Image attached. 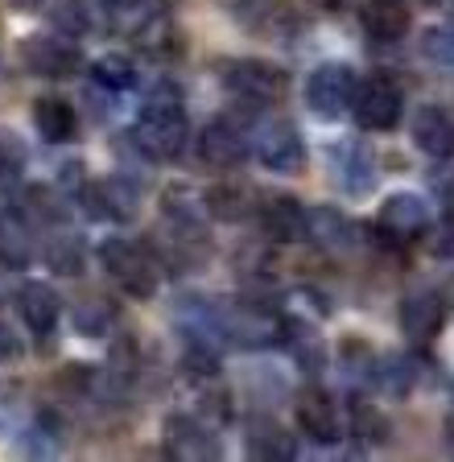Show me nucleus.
Returning a JSON list of instances; mask_svg holds the SVG:
<instances>
[{
    "mask_svg": "<svg viewBox=\"0 0 454 462\" xmlns=\"http://www.w3.org/2000/svg\"><path fill=\"white\" fill-rule=\"evenodd\" d=\"M136 149L153 162H174L186 153V141H190V125H186L182 99H178L174 87H162L149 96V104L141 107L133 128Z\"/></svg>",
    "mask_w": 454,
    "mask_h": 462,
    "instance_id": "obj_1",
    "label": "nucleus"
},
{
    "mask_svg": "<svg viewBox=\"0 0 454 462\" xmlns=\"http://www.w3.org/2000/svg\"><path fill=\"white\" fill-rule=\"evenodd\" d=\"M99 264L107 269V277L120 281L128 298H153L157 293V256L145 244L128 240V236H107L99 244Z\"/></svg>",
    "mask_w": 454,
    "mask_h": 462,
    "instance_id": "obj_2",
    "label": "nucleus"
},
{
    "mask_svg": "<svg viewBox=\"0 0 454 462\" xmlns=\"http://www.w3.org/2000/svg\"><path fill=\"white\" fill-rule=\"evenodd\" d=\"M219 79L236 99L261 107L285 99V91H290V75L277 62H264V58H227L219 67Z\"/></svg>",
    "mask_w": 454,
    "mask_h": 462,
    "instance_id": "obj_3",
    "label": "nucleus"
},
{
    "mask_svg": "<svg viewBox=\"0 0 454 462\" xmlns=\"http://www.w3.org/2000/svg\"><path fill=\"white\" fill-rule=\"evenodd\" d=\"M356 87H359V79L347 62H319L306 79V104L319 120H338V116L351 112Z\"/></svg>",
    "mask_w": 454,
    "mask_h": 462,
    "instance_id": "obj_4",
    "label": "nucleus"
},
{
    "mask_svg": "<svg viewBox=\"0 0 454 462\" xmlns=\"http://www.w3.org/2000/svg\"><path fill=\"white\" fill-rule=\"evenodd\" d=\"M351 112H356L359 128H367V133H393L401 125V112H405V96L388 75H367L356 87Z\"/></svg>",
    "mask_w": 454,
    "mask_h": 462,
    "instance_id": "obj_5",
    "label": "nucleus"
},
{
    "mask_svg": "<svg viewBox=\"0 0 454 462\" xmlns=\"http://www.w3.org/2000/svg\"><path fill=\"white\" fill-rule=\"evenodd\" d=\"M252 153H256V162L273 173H301L306 170V141H301V133L290 125V120H264V125H256Z\"/></svg>",
    "mask_w": 454,
    "mask_h": 462,
    "instance_id": "obj_6",
    "label": "nucleus"
},
{
    "mask_svg": "<svg viewBox=\"0 0 454 462\" xmlns=\"http://www.w3.org/2000/svg\"><path fill=\"white\" fill-rule=\"evenodd\" d=\"M17 58L25 62L30 75H42V79H70L83 70L79 46L59 38V33H30V38L17 46Z\"/></svg>",
    "mask_w": 454,
    "mask_h": 462,
    "instance_id": "obj_7",
    "label": "nucleus"
},
{
    "mask_svg": "<svg viewBox=\"0 0 454 462\" xmlns=\"http://www.w3.org/2000/svg\"><path fill=\"white\" fill-rule=\"evenodd\" d=\"M330 178H335V186L343 194H351V199H364V194L376 190V157H372V149H367L364 141H343L330 149Z\"/></svg>",
    "mask_w": 454,
    "mask_h": 462,
    "instance_id": "obj_8",
    "label": "nucleus"
},
{
    "mask_svg": "<svg viewBox=\"0 0 454 462\" xmlns=\"http://www.w3.org/2000/svg\"><path fill=\"white\" fill-rule=\"evenodd\" d=\"M248 153H252V136L236 116H219V120H211V125L203 128V136H199V157H203L207 165H219V170L240 165Z\"/></svg>",
    "mask_w": 454,
    "mask_h": 462,
    "instance_id": "obj_9",
    "label": "nucleus"
},
{
    "mask_svg": "<svg viewBox=\"0 0 454 462\" xmlns=\"http://www.w3.org/2000/svg\"><path fill=\"white\" fill-rule=\"evenodd\" d=\"M454 310V301L446 298L442 289H417L401 301V330L413 343H430L438 330L446 327V314Z\"/></svg>",
    "mask_w": 454,
    "mask_h": 462,
    "instance_id": "obj_10",
    "label": "nucleus"
},
{
    "mask_svg": "<svg viewBox=\"0 0 454 462\" xmlns=\"http://www.w3.org/2000/svg\"><path fill=\"white\" fill-rule=\"evenodd\" d=\"M83 207L96 219H112V223H133L141 215V190L128 178H104V182L83 186Z\"/></svg>",
    "mask_w": 454,
    "mask_h": 462,
    "instance_id": "obj_11",
    "label": "nucleus"
},
{
    "mask_svg": "<svg viewBox=\"0 0 454 462\" xmlns=\"http://www.w3.org/2000/svg\"><path fill=\"white\" fill-rule=\"evenodd\" d=\"M162 438H165V454H170V458H219L223 454L219 438L186 413L165 417Z\"/></svg>",
    "mask_w": 454,
    "mask_h": 462,
    "instance_id": "obj_12",
    "label": "nucleus"
},
{
    "mask_svg": "<svg viewBox=\"0 0 454 462\" xmlns=\"http://www.w3.org/2000/svg\"><path fill=\"white\" fill-rule=\"evenodd\" d=\"M430 223H434L430 202L409 194V190L388 194L385 207H380V227H385L388 236H396V240H417V236L430 231Z\"/></svg>",
    "mask_w": 454,
    "mask_h": 462,
    "instance_id": "obj_13",
    "label": "nucleus"
},
{
    "mask_svg": "<svg viewBox=\"0 0 454 462\" xmlns=\"http://www.w3.org/2000/svg\"><path fill=\"white\" fill-rule=\"evenodd\" d=\"M256 211H261V227H264V236H269V240H277V244L306 240L310 211L301 207L298 199H293V194H269Z\"/></svg>",
    "mask_w": 454,
    "mask_h": 462,
    "instance_id": "obj_14",
    "label": "nucleus"
},
{
    "mask_svg": "<svg viewBox=\"0 0 454 462\" xmlns=\"http://www.w3.org/2000/svg\"><path fill=\"white\" fill-rule=\"evenodd\" d=\"M413 144L422 149L425 157H434V162L454 157V112H450V107H442V104L417 107V116H413Z\"/></svg>",
    "mask_w": 454,
    "mask_h": 462,
    "instance_id": "obj_15",
    "label": "nucleus"
},
{
    "mask_svg": "<svg viewBox=\"0 0 454 462\" xmlns=\"http://www.w3.org/2000/svg\"><path fill=\"white\" fill-rule=\"evenodd\" d=\"M359 25L372 42H401L413 25L405 0H364L359 5Z\"/></svg>",
    "mask_w": 454,
    "mask_h": 462,
    "instance_id": "obj_16",
    "label": "nucleus"
},
{
    "mask_svg": "<svg viewBox=\"0 0 454 462\" xmlns=\"http://www.w3.org/2000/svg\"><path fill=\"white\" fill-rule=\"evenodd\" d=\"M293 413H298L301 433H310L314 442H335L343 433V417H338L335 401L327 393H319V388H306L298 396V404H293Z\"/></svg>",
    "mask_w": 454,
    "mask_h": 462,
    "instance_id": "obj_17",
    "label": "nucleus"
},
{
    "mask_svg": "<svg viewBox=\"0 0 454 462\" xmlns=\"http://www.w3.org/2000/svg\"><path fill=\"white\" fill-rule=\"evenodd\" d=\"M17 310H21V322L33 330V335H50L59 327V314H62V298L46 281H25L17 289Z\"/></svg>",
    "mask_w": 454,
    "mask_h": 462,
    "instance_id": "obj_18",
    "label": "nucleus"
},
{
    "mask_svg": "<svg viewBox=\"0 0 454 462\" xmlns=\"http://www.w3.org/2000/svg\"><path fill=\"white\" fill-rule=\"evenodd\" d=\"M306 240H314L330 256H343V252L356 248V223L343 211H335V207H319V211H310Z\"/></svg>",
    "mask_w": 454,
    "mask_h": 462,
    "instance_id": "obj_19",
    "label": "nucleus"
},
{
    "mask_svg": "<svg viewBox=\"0 0 454 462\" xmlns=\"http://www.w3.org/2000/svg\"><path fill=\"white\" fill-rule=\"evenodd\" d=\"M33 128H38V136L50 144H70L79 136V116H75V107H70V99L42 96L38 104H33Z\"/></svg>",
    "mask_w": 454,
    "mask_h": 462,
    "instance_id": "obj_20",
    "label": "nucleus"
},
{
    "mask_svg": "<svg viewBox=\"0 0 454 462\" xmlns=\"http://www.w3.org/2000/svg\"><path fill=\"white\" fill-rule=\"evenodd\" d=\"M38 256L33 227L17 211H0V264L5 269H30Z\"/></svg>",
    "mask_w": 454,
    "mask_h": 462,
    "instance_id": "obj_21",
    "label": "nucleus"
},
{
    "mask_svg": "<svg viewBox=\"0 0 454 462\" xmlns=\"http://www.w3.org/2000/svg\"><path fill=\"white\" fill-rule=\"evenodd\" d=\"M244 450H248V458H261V462L293 458L290 433L281 430L273 417H252V421H248V433H244Z\"/></svg>",
    "mask_w": 454,
    "mask_h": 462,
    "instance_id": "obj_22",
    "label": "nucleus"
},
{
    "mask_svg": "<svg viewBox=\"0 0 454 462\" xmlns=\"http://www.w3.org/2000/svg\"><path fill=\"white\" fill-rule=\"evenodd\" d=\"M252 199H256V190L248 182H219L203 194L207 215L219 223H244L252 215V207H256Z\"/></svg>",
    "mask_w": 454,
    "mask_h": 462,
    "instance_id": "obj_23",
    "label": "nucleus"
},
{
    "mask_svg": "<svg viewBox=\"0 0 454 462\" xmlns=\"http://www.w3.org/2000/svg\"><path fill=\"white\" fill-rule=\"evenodd\" d=\"M112 327H116V310L107 306L104 298H88L75 306V330L88 338H104L112 335Z\"/></svg>",
    "mask_w": 454,
    "mask_h": 462,
    "instance_id": "obj_24",
    "label": "nucleus"
},
{
    "mask_svg": "<svg viewBox=\"0 0 454 462\" xmlns=\"http://www.w3.org/2000/svg\"><path fill=\"white\" fill-rule=\"evenodd\" d=\"M91 79L99 87H107V91H128L136 83V67H133V58H125V54H104L91 62Z\"/></svg>",
    "mask_w": 454,
    "mask_h": 462,
    "instance_id": "obj_25",
    "label": "nucleus"
},
{
    "mask_svg": "<svg viewBox=\"0 0 454 462\" xmlns=\"http://www.w3.org/2000/svg\"><path fill=\"white\" fill-rule=\"evenodd\" d=\"M351 433L356 438H364V442H388V421L385 413H380L376 404H367V401H351Z\"/></svg>",
    "mask_w": 454,
    "mask_h": 462,
    "instance_id": "obj_26",
    "label": "nucleus"
},
{
    "mask_svg": "<svg viewBox=\"0 0 454 462\" xmlns=\"http://www.w3.org/2000/svg\"><path fill=\"white\" fill-rule=\"evenodd\" d=\"M46 260H50V269L54 273H62V277H75L79 269H83V244L75 240V236H54L50 240V248H46Z\"/></svg>",
    "mask_w": 454,
    "mask_h": 462,
    "instance_id": "obj_27",
    "label": "nucleus"
},
{
    "mask_svg": "<svg viewBox=\"0 0 454 462\" xmlns=\"http://www.w3.org/2000/svg\"><path fill=\"white\" fill-rule=\"evenodd\" d=\"M25 199H30V211L42 215V219H67V207H59V194L50 186H30Z\"/></svg>",
    "mask_w": 454,
    "mask_h": 462,
    "instance_id": "obj_28",
    "label": "nucleus"
},
{
    "mask_svg": "<svg viewBox=\"0 0 454 462\" xmlns=\"http://www.w3.org/2000/svg\"><path fill=\"white\" fill-rule=\"evenodd\" d=\"M21 162H25V153H21V144L13 141V133H0V186L21 170Z\"/></svg>",
    "mask_w": 454,
    "mask_h": 462,
    "instance_id": "obj_29",
    "label": "nucleus"
},
{
    "mask_svg": "<svg viewBox=\"0 0 454 462\" xmlns=\"http://www.w3.org/2000/svg\"><path fill=\"white\" fill-rule=\"evenodd\" d=\"M62 21H67L70 29H91V13H88V5L83 0H62Z\"/></svg>",
    "mask_w": 454,
    "mask_h": 462,
    "instance_id": "obj_30",
    "label": "nucleus"
},
{
    "mask_svg": "<svg viewBox=\"0 0 454 462\" xmlns=\"http://www.w3.org/2000/svg\"><path fill=\"white\" fill-rule=\"evenodd\" d=\"M13 356H17V335L0 322V364H5V359H13Z\"/></svg>",
    "mask_w": 454,
    "mask_h": 462,
    "instance_id": "obj_31",
    "label": "nucleus"
},
{
    "mask_svg": "<svg viewBox=\"0 0 454 462\" xmlns=\"http://www.w3.org/2000/svg\"><path fill=\"white\" fill-rule=\"evenodd\" d=\"M442 236H446V240H434V252H438V256H454V227H446Z\"/></svg>",
    "mask_w": 454,
    "mask_h": 462,
    "instance_id": "obj_32",
    "label": "nucleus"
},
{
    "mask_svg": "<svg viewBox=\"0 0 454 462\" xmlns=\"http://www.w3.org/2000/svg\"><path fill=\"white\" fill-rule=\"evenodd\" d=\"M438 190H442V194H446V199H450V202H454V170H450V178H442V182H438Z\"/></svg>",
    "mask_w": 454,
    "mask_h": 462,
    "instance_id": "obj_33",
    "label": "nucleus"
},
{
    "mask_svg": "<svg viewBox=\"0 0 454 462\" xmlns=\"http://www.w3.org/2000/svg\"><path fill=\"white\" fill-rule=\"evenodd\" d=\"M322 9H338V0H319Z\"/></svg>",
    "mask_w": 454,
    "mask_h": 462,
    "instance_id": "obj_34",
    "label": "nucleus"
}]
</instances>
